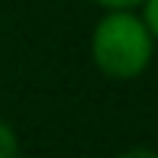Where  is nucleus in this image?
<instances>
[{
  "label": "nucleus",
  "instance_id": "nucleus-1",
  "mask_svg": "<svg viewBox=\"0 0 158 158\" xmlns=\"http://www.w3.org/2000/svg\"><path fill=\"white\" fill-rule=\"evenodd\" d=\"M90 55L100 74L113 81H132L152 64L155 39L135 10H106L94 26Z\"/></svg>",
  "mask_w": 158,
  "mask_h": 158
},
{
  "label": "nucleus",
  "instance_id": "nucleus-2",
  "mask_svg": "<svg viewBox=\"0 0 158 158\" xmlns=\"http://www.w3.org/2000/svg\"><path fill=\"white\" fill-rule=\"evenodd\" d=\"M0 158H19V139L10 123L0 119Z\"/></svg>",
  "mask_w": 158,
  "mask_h": 158
},
{
  "label": "nucleus",
  "instance_id": "nucleus-3",
  "mask_svg": "<svg viewBox=\"0 0 158 158\" xmlns=\"http://www.w3.org/2000/svg\"><path fill=\"white\" fill-rule=\"evenodd\" d=\"M142 19H145L148 32H152V39L158 42V0H142Z\"/></svg>",
  "mask_w": 158,
  "mask_h": 158
},
{
  "label": "nucleus",
  "instance_id": "nucleus-4",
  "mask_svg": "<svg viewBox=\"0 0 158 158\" xmlns=\"http://www.w3.org/2000/svg\"><path fill=\"white\" fill-rule=\"evenodd\" d=\"M100 3L103 10H135V6H142V0H94Z\"/></svg>",
  "mask_w": 158,
  "mask_h": 158
},
{
  "label": "nucleus",
  "instance_id": "nucleus-5",
  "mask_svg": "<svg viewBox=\"0 0 158 158\" xmlns=\"http://www.w3.org/2000/svg\"><path fill=\"white\" fill-rule=\"evenodd\" d=\"M116 158H158V152L148 148V145H132V148H126V152H119Z\"/></svg>",
  "mask_w": 158,
  "mask_h": 158
}]
</instances>
